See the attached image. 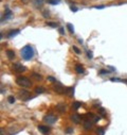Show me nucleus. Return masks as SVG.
I'll list each match as a JSON object with an SVG mask.
<instances>
[{
    "mask_svg": "<svg viewBox=\"0 0 127 135\" xmlns=\"http://www.w3.org/2000/svg\"><path fill=\"white\" fill-rule=\"evenodd\" d=\"M87 57H88L89 58H92V57H93V54H92V52H91L90 50L87 51Z\"/></svg>",
    "mask_w": 127,
    "mask_h": 135,
    "instance_id": "nucleus-32",
    "label": "nucleus"
},
{
    "mask_svg": "<svg viewBox=\"0 0 127 135\" xmlns=\"http://www.w3.org/2000/svg\"><path fill=\"white\" fill-rule=\"evenodd\" d=\"M8 103L13 104L14 102H15V98H14L13 96H8Z\"/></svg>",
    "mask_w": 127,
    "mask_h": 135,
    "instance_id": "nucleus-26",
    "label": "nucleus"
},
{
    "mask_svg": "<svg viewBox=\"0 0 127 135\" xmlns=\"http://www.w3.org/2000/svg\"><path fill=\"white\" fill-rule=\"evenodd\" d=\"M100 119H101V118H100V116H95V115H94L93 118H92V120H93V122H97Z\"/></svg>",
    "mask_w": 127,
    "mask_h": 135,
    "instance_id": "nucleus-28",
    "label": "nucleus"
},
{
    "mask_svg": "<svg viewBox=\"0 0 127 135\" xmlns=\"http://www.w3.org/2000/svg\"><path fill=\"white\" fill-rule=\"evenodd\" d=\"M18 96H19V98L21 99V100H24V101H27V100H29V99L31 98V97H30V93H29L28 90H24V89L19 90V92H18Z\"/></svg>",
    "mask_w": 127,
    "mask_h": 135,
    "instance_id": "nucleus-5",
    "label": "nucleus"
},
{
    "mask_svg": "<svg viewBox=\"0 0 127 135\" xmlns=\"http://www.w3.org/2000/svg\"><path fill=\"white\" fill-rule=\"evenodd\" d=\"M12 68H13L14 71H16V72H24V71H25V67H24V65H21L20 63H15V64H13Z\"/></svg>",
    "mask_w": 127,
    "mask_h": 135,
    "instance_id": "nucleus-6",
    "label": "nucleus"
},
{
    "mask_svg": "<svg viewBox=\"0 0 127 135\" xmlns=\"http://www.w3.org/2000/svg\"><path fill=\"white\" fill-rule=\"evenodd\" d=\"M111 82H123V79H119V78H111L110 79Z\"/></svg>",
    "mask_w": 127,
    "mask_h": 135,
    "instance_id": "nucleus-27",
    "label": "nucleus"
},
{
    "mask_svg": "<svg viewBox=\"0 0 127 135\" xmlns=\"http://www.w3.org/2000/svg\"><path fill=\"white\" fill-rule=\"evenodd\" d=\"M34 92H35L36 94H44L46 92V89L44 88V87H36V88L34 89Z\"/></svg>",
    "mask_w": 127,
    "mask_h": 135,
    "instance_id": "nucleus-19",
    "label": "nucleus"
},
{
    "mask_svg": "<svg viewBox=\"0 0 127 135\" xmlns=\"http://www.w3.org/2000/svg\"><path fill=\"white\" fill-rule=\"evenodd\" d=\"M44 16L46 17V18H48V17H49V12H44Z\"/></svg>",
    "mask_w": 127,
    "mask_h": 135,
    "instance_id": "nucleus-35",
    "label": "nucleus"
},
{
    "mask_svg": "<svg viewBox=\"0 0 127 135\" xmlns=\"http://www.w3.org/2000/svg\"><path fill=\"white\" fill-rule=\"evenodd\" d=\"M12 16H13L12 11H11L10 9H5L4 14H3V19H4V20H8V19H10Z\"/></svg>",
    "mask_w": 127,
    "mask_h": 135,
    "instance_id": "nucleus-9",
    "label": "nucleus"
},
{
    "mask_svg": "<svg viewBox=\"0 0 127 135\" xmlns=\"http://www.w3.org/2000/svg\"><path fill=\"white\" fill-rule=\"evenodd\" d=\"M74 69H75V71L77 72V73H84L85 72V69H84V67H83V65H80V64H76L75 65V67H74Z\"/></svg>",
    "mask_w": 127,
    "mask_h": 135,
    "instance_id": "nucleus-12",
    "label": "nucleus"
},
{
    "mask_svg": "<svg viewBox=\"0 0 127 135\" xmlns=\"http://www.w3.org/2000/svg\"><path fill=\"white\" fill-rule=\"evenodd\" d=\"M71 11H73V12H76L77 11V9L75 7H71Z\"/></svg>",
    "mask_w": 127,
    "mask_h": 135,
    "instance_id": "nucleus-36",
    "label": "nucleus"
},
{
    "mask_svg": "<svg viewBox=\"0 0 127 135\" xmlns=\"http://www.w3.org/2000/svg\"><path fill=\"white\" fill-rule=\"evenodd\" d=\"M96 133L97 135H104L105 134V130H104V128H99L96 130Z\"/></svg>",
    "mask_w": 127,
    "mask_h": 135,
    "instance_id": "nucleus-21",
    "label": "nucleus"
},
{
    "mask_svg": "<svg viewBox=\"0 0 127 135\" xmlns=\"http://www.w3.org/2000/svg\"><path fill=\"white\" fill-rule=\"evenodd\" d=\"M72 132H73V129L72 128H67V130H66V133H68V134H70V133H72Z\"/></svg>",
    "mask_w": 127,
    "mask_h": 135,
    "instance_id": "nucleus-31",
    "label": "nucleus"
},
{
    "mask_svg": "<svg viewBox=\"0 0 127 135\" xmlns=\"http://www.w3.org/2000/svg\"><path fill=\"white\" fill-rule=\"evenodd\" d=\"M93 120L89 119V120H85V122H84V128H85V130H90L92 128V125H93Z\"/></svg>",
    "mask_w": 127,
    "mask_h": 135,
    "instance_id": "nucleus-8",
    "label": "nucleus"
},
{
    "mask_svg": "<svg viewBox=\"0 0 127 135\" xmlns=\"http://www.w3.org/2000/svg\"><path fill=\"white\" fill-rule=\"evenodd\" d=\"M67 28H68V30H69V32H70V33H72L73 34L74 33V27H73V25H72V23H67Z\"/></svg>",
    "mask_w": 127,
    "mask_h": 135,
    "instance_id": "nucleus-20",
    "label": "nucleus"
},
{
    "mask_svg": "<svg viewBox=\"0 0 127 135\" xmlns=\"http://www.w3.org/2000/svg\"><path fill=\"white\" fill-rule=\"evenodd\" d=\"M99 113L101 114V116H106V111H105V108H103V107L99 108Z\"/></svg>",
    "mask_w": 127,
    "mask_h": 135,
    "instance_id": "nucleus-25",
    "label": "nucleus"
},
{
    "mask_svg": "<svg viewBox=\"0 0 127 135\" xmlns=\"http://www.w3.org/2000/svg\"><path fill=\"white\" fill-rule=\"evenodd\" d=\"M74 87H67L66 88V94L69 96V97H73V95H74Z\"/></svg>",
    "mask_w": 127,
    "mask_h": 135,
    "instance_id": "nucleus-16",
    "label": "nucleus"
},
{
    "mask_svg": "<svg viewBox=\"0 0 127 135\" xmlns=\"http://www.w3.org/2000/svg\"><path fill=\"white\" fill-rule=\"evenodd\" d=\"M7 57L8 60L12 61L14 58H15V52H14L13 50H7Z\"/></svg>",
    "mask_w": 127,
    "mask_h": 135,
    "instance_id": "nucleus-15",
    "label": "nucleus"
},
{
    "mask_svg": "<svg viewBox=\"0 0 127 135\" xmlns=\"http://www.w3.org/2000/svg\"><path fill=\"white\" fill-rule=\"evenodd\" d=\"M1 135H3V130L1 129Z\"/></svg>",
    "mask_w": 127,
    "mask_h": 135,
    "instance_id": "nucleus-38",
    "label": "nucleus"
},
{
    "mask_svg": "<svg viewBox=\"0 0 127 135\" xmlns=\"http://www.w3.org/2000/svg\"><path fill=\"white\" fill-rule=\"evenodd\" d=\"M56 110L58 111L59 113H65L66 112V105L64 103H58L56 105Z\"/></svg>",
    "mask_w": 127,
    "mask_h": 135,
    "instance_id": "nucleus-13",
    "label": "nucleus"
},
{
    "mask_svg": "<svg viewBox=\"0 0 127 135\" xmlns=\"http://www.w3.org/2000/svg\"><path fill=\"white\" fill-rule=\"evenodd\" d=\"M48 2L50 4H53V5H55V4H58L59 2H60V0H48Z\"/></svg>",
    "mask_w": 127,
    "mask_h": 135,
    "instance_id": "nucleus-23",
    "label": "nucleus"
},
{
    "mask_svg": "<svg viewBox=\"0 0 127 135\" xmlns=\"http://www.w3.org/2000/svg\"><path fill=\"white\" fill-rule=\"evenodd\" d=\"M53 90L57 94H59V95H64V94H66V87H64L62 84L59 83H54L53 85Z\"/></svg>",
    "mask_w": 127,
    "mask_h": 135,
    "instance_id": "nucleus-4",
    "label": "nucleus"
},
{
    "mask_svg": "<svg viewBox=\"0 0 127 135\" xmlns=\"http://www.w3.org/2000/svg\"><path fill=\"white\" fill-rule=\"evenodd\" d=\"M110 71L109 70H107V69H102V70H100V73L101 75H103V73H109Z\"/></svg>",
    "mask_w": 127,
    "mask_h": 135,
    "instance_id": "nucleus-30",
    "label": "nucleus"
},
{
    "mask_svg": "<svg viewBox=\"0 0 127 135\" xmlns=\"http://www.w3.org/2000/svg\"><path fill=\"white\" fill-rule=\"evenodd\" d=\"M20 33V30H18V29H15V30H11L10 32L8 33V37H14V36H16L17 34H19Z\"/></svg>",
    "mask_w": 127,
    "mask_h": 135,
    "instance_id": "nucleus-14",
    "label": "nucleus"
},
{
    "mask_svg": "<svg viewBox=\"0 0 127 135\" xmlns=\"http://www.w3.org/2000/svg\"><path fill=\"white\" fill-rule=\"evenodd\" d=\"M71 120L74 122V124H79V121H80V118H82V116H79V114H73L71 117Z\"/></svg>",
    "mask_w": 127,
    "mask_h": 135,
    "instance_id": "nucleus-11",
    "label": "nucleus"
},
{
    "mask_svg": "<svg viewBox=\"0 0 127 135\" xmlns=\"http://www.w3.org/2000/svg\"><path fill=\"white\" fill-rule=\"evenodd\" d=\"M105 7L104 5H96V7H94V9H97V10H101V9H104Z\"/></svg>",
    "mask_w": 127,
    "mask_h": 135,
    "instance_id": "nucleus-34",
    "label": "nucleus"
},
{
    "mask_svg": "<svg viewBox=\"0 0 127 135\" xmlns=\"http://www.w3.org/2000/svg\"><path fill=\"white\" fill-rule=\"evenodd\" d=\"M46 25H47V26H50L51 28H56L57 26H58L56 22H52V21H48L47 23H46Z\"/></svg>",
    "mask_w": 127,
    "mask_h": 135,
    "instance_id": "nucleus-22",
    "label": "nucleus"
},
{
    "mask_svg": "<svg viewBox=\"0 0 127 135\" xmlns=\"http://www.w3.org/2000/svg\"><path fill=\"white\" fill-rule=\"evenodd\" d=\"M16 83L17 85L21 87H31L32 86V82L30 81V79L27 77H17L16 78Z\"/></svg>",
    "mask_w": 127,
    "mask_h": 135,
    "instance_id": "nucleus-2",
    "label": "nucleus"
},
{
    "mask_svg": "<svg viewBox=\"0 0 127 135\" xmlns=\"http://www.w3.org/2000/svg\"><path fill=\"white\" fill-rule=\"evenodd\" d=\"M72 49H73V51L75 52L76 54H80V53H82V51H80V50H79V48H77L76 46H72Z\"/></svg>",
    "mask_w": 127,
    "mask_h": 135,
    "instance_id": "nucleus-24",
    "label": "nucleus"
},
{
    "mask_svg": "<svg viewBox=\"0 0 127 135\" xmlns=\"http://www.w3.org/2000/svg\"><path fill=\"white\" fill-rule=\"evenodd\" d=\"M38 131L39 132H41L44 135H48V134H50V132H51V128L50 127H48V125H39L38 127Z\"/></svg>",
    "mask_w": 127,
    "mask_h": 135,
    "instance_id": "nucleus-7",
    "label": "nucleus"
},
{
    "mask_svg": "<svg viewBox=\"0 0 127 135\" xmlns=\"http://www.w3.org/2000/svg\"><path fill=\"white\" fill-rule=\"evenodd\" d=\"M16 127H11V128H8V134L10 135H14V134H17L18 132H20L22 130V128H18V129H15Z\"/></svg>",
    "mask_w": 127,
    "mask_h": 135,
    "instance_id": "nucleus-10",
    "label": "nucleus"
},
{
    "mask_svg": "<svg viewBox=\"0 0 127 135\" xmlns=\"http://www.w3.org/2000/svg\"><path fill=\"white\" fill-rule=\"evenodd\" d=\"M32 77H33L35 80H37V81H41L42 80V77L39 75V73H36V72H33L32 73Z\"/></svg>",
    "mask_w": 127,
    "mask_h": 135,
    "instance_id": "nucleus-18",
    "label": "nucleus"
},
{
    "mask_svg": "<svg viewBox=\"0 0 127 135\" xmlns=\"http://www.w3.org/2000/svg\"><path fill=\"white\" fill-rule=\"evenodd\" d=\"M80 106H82V102H79V101H75L72 104V108H73V110H77V108H79Z\"/></svg>",
    "mask_w": 127,
    "mask_h": 135,
    "instance_id": "nucleus-17",
    "label": "nucleus"
},
{
    "mask_svg": "<svg viewBox=\"0 0 127 135\" xmlns=\"http://www.w3.org/2000/svg\"><path fill=\"white\" fill-rule=\"evenodd\" d=\"M48 80H49V81H50V82H54V83H55V82H56V80H55V78L51 77V76H49V77H48Z\"/></svg>",
    "mask_w": 127,
    "mask_h": 135,
    "instance_id": "nucleus-29",
    "label": "nucleus"
},
{
    "mask_svg": "<svg viewBox=\"0 0 127 135\" xmlns=\"http://www.w3.org/2000/svg\"><path fill=\"white\" fill-rule=\"evenodd\" d=\"M59 34L60 35H65V30H64V28H59Z\"/></svg>",
    "mask_w": 127,
    "mask_h": 135,
    "instance_id": "nucleus-33",
    "label": "nucleus"
},
{
    "mask_svg": "<svg viewBox=\"0 0 127 135\" xmlns=\"http://www.w3.org/2000/svg\"><path fill=\"white\" fill-rule=\"evenodd\" d=\"M20 54H21V58H24V61H30L34 57V49L32 48L30 45H25L24 48L21 49Z\"/></svg>",
    "mask_w": 127,
    "mask_h": 135,
    "instance_id": "nucleus-1",
    "label": "nucleus"
},
{
    "mask_svg": "<svg viewBox=\"0 0 127 135\" xmlns=\"http://www.w3.org/2000/svg\"><path fill=\"white\" fill-rule=\"evenodd\" d=\"M20 1H21V2H24V3H28V2H29V0H20Z\"/></svg>",
    "mask_w": 127,
    "mask_h": 135,
    "instance_id": "nucleus-37",
    "label": "nucleus"
},
{
    "mask_svg": "<svg viewBox=\"0 0 127 135\" xmlns=\"http://www.w3.org/2000/svg\"><path fill=\"white\" fill-rule=\"evenodd\" d=\"M56 120H57V117L55 115H53V114H48V115H46L44 117V121L46 122V124H48V125L55 124Z\"/></svg>",
    "mask_w": 127,
    "mask_h": 135,
    "instance_id": "nucleus-3",
    "label": "nucleus"
}]
</instances>
